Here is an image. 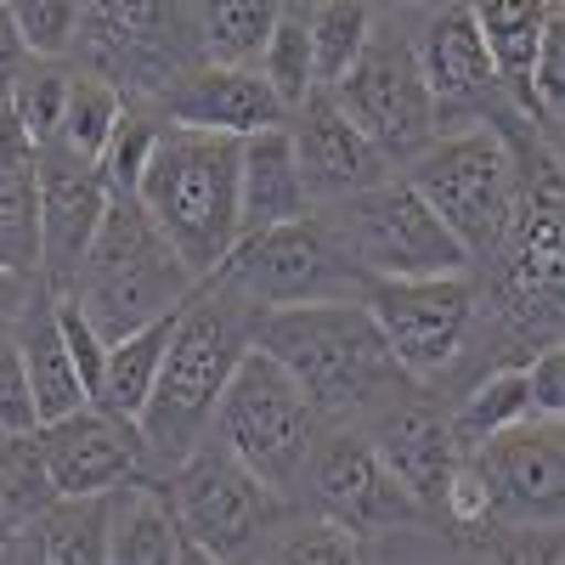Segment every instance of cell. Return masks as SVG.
Listing matches in <instances>:
<instances>
[{
  "instance_id": "obj_1",
  "label": "cell",
  "mask_w": 565,
  "mask_h": 565,
  "mask_svg": "<svg viewBox=\"0 0 565 565\" xmlns=\"http://www.w3.org/2000/svg\"><path fill=\"white\" fill-rule=\"evenodd\" d=\"M255 317H260V306L232 289L226 277H204L181 300L175 334L164 345L159 380L148 391V407L136 413L141 447H148V476H170L210 436L215 402L232 380V367L255 345Z\"/></svg>"
},
{
  "instance_id": "obj_2",
  "label": "cell",
  "mask_w": 565,
  "mask_h": 565,
  "mask_svg": "<svg viewBox=\"0 0 565 565\" xmlns=\"http://www.w3.org/2000/svg\"><path fill=\"white\" fill-rule=\"evenodd\" d=\"M255 345L295 373V385L322 424H362L380 402L413 385L396 367L385 334L373 328L362 295L351 300H295L260 306Z\"/></svg>"
},
{
  "instance_id": "obj_3",
  "label": "cell",
  "mask_w": 565,
  "mask_h": 565,
  "mask_svg": "<svg viewBox=\"0 0 565 565\" xmlns=\"http://www.w3.org/2000/svg\"><path fill=\"white\" fill-rule=\"evenodd\" d=\"M136 199L159 221L186 271L199 282L215 277L226 249L238 244V136L164 125L136 181Z\"/></svg>"
},
{
  "instance_id": "obj_4",
  "label": "cell",
  "mask_w": 565,
  "mask_h": 565,
  "mask_svg": "<svg viewBox=\"0 0 565 565\" xmlns=\"http://www.w3.org/2000/svg\"><path fill=\"white\" fill-rule=\"evenodd\" d=\"M537 136L532 125H458L436 130L402 164L407 186L441 215V226L463 244L469 266H487L509 232L514 186H521V141ZM554 148V141H548Z\"/></svg>"
},
{
  "instance_id": "obj_5",
  "label": "cell",
  "mask_w": 565,
  "mask_h": 565,
  "mask_svg": "<svg viewBox=\"0 0 565 565\" xmlns=\"http://www.w3.org/2000/svg\"><path fill=\"white\" fill-rule=\"evenodd\" d=\"M193 289H199V277L181 266L159 221L141 210L136 193H125V199H108L63 295L79 300V311L97 322L103 340H119L130 328L153 322L159 311L181 306Z\"/></svg>"
},
{
  "instance_id": "obj_6",
  "label": "cell",
  "mask_w": 565,
  "mask_h": 565,
  "mask_svg": "<svg viewBox=\"0 0 565 565\" xmlns=\"http://www.w3.org/2000/svg\"><path fill=\"white\" fill-rule=\"evenodd\" d=\"M210 436L244 469H255L277 498H289V492H300L306 458L322 436V418L306 402V391L295 385V373L277 356H266L260 345H249L215 402Z\"/></svg>"
},
{
  "instance_id": "obj_7",
  "label": "cell",
  "mask_w": 565,
  "mask_h": 565,
  "mask_svg": "<svg viewBox=\"0 0 565 565\" xmlns=\"http://www.w3.org/2000/svg\"><path fill=\"white\" fill-rule=\"evenodd\" d=\"M170 509L181 521L193 559H249L289 514V498H277L255 469H244L215 436H204L164 476Z\"/></svg>"
},
{
  "instance_id": "obj_8",
  "label": "cell",
  "mask_w": 565,
  "mask_h": 565,
  "mask_svg": "<svg viewBox=\"0 0 565 565\" xmlns=\"http://www.w3.org/2000/svg\"><path fill=\"white\" fill-rule=\"evenodd\" d=\"M362 306L407 380L436 385L469 351V334L481 322V277H476V266L424 271V277H367Z\"/></svg>"
},
{
  "instance_id": "obj_9",
  "label": "cell",
  "mask_w": 565,
  "mask_h": 565,
  "mask_svg": "<svg viewBox=\"0 0 565 565\" xmlns=\"http://www.w3.org/2000/svg\"><path fill=\"white\" fill-rule=\"evenodd\" d=\"M334 226L345 260L362 277H424V271H469V255L441 215L424 204L407 175H385L340 204H317Z\"/></svg>"
},
{
  "instance_id": "obj_10",
  "label": "cell",
  "mask_w": 565,
  "mask_h": 565,
  "mask_svg": "<svg viewBox=\"0 0 565 565\" xmlns=\"http://www.w3.org/2000/svg\"><path fill=\"white\" fill-rule=\"evenodd\" d=\"M74 68L103 74L125 97H153V90L199 63V34L186 0H85Z\"/></svg>"
},
{
  "instance_id": "obj_11",
  "label": "cell",
  "mask_w": 565,
  "mask_h": 565,
  "mask_svg": "<svg viewBox=\"0 0 565 565\" xmlns=\"http://www.w3.org/2000/svg\"><path fill=\"white\" fill-rule=\"evenodd\" d=\"M238 295H249L255 306H295V300H351L362 295V271L345 260L334 226L322 210L300 215V221H277L260 232H244L226 249L221 271Z\"/></svg>"
},
{
  "instance_id": "obj_12",
  "label": "cell",
  "mask_w": 565,
  "mask_h": 565,
  "mask_svg": "<svg viewBox=\"0 0 565 565\" xmlns=\"http://www.w3.org/2000/svg\"><path fill=\"white\" fill-rule=\"evenodd\" d=\"M334 103L351 114V125L380 148L391 164H407L424 141L441 130V114H436V97L424 85L418 63H413V45H407V29L402 18H380L362 45V57L328 85Z\"/></svg>"
},
{
  "instance_id": "obj_13",
  "label": "cell",
  "mask_w": 565,
  "mask_h": 565,
  "mask_svg": "<svg viewBox=\"0 0 565 565\" xmlns=\"http://www.w3.org/2000/svg\"><path fill=\"white\" fill-rule=\"evenodd\" d=\"M413 63L424 74L436 97L441 125H526L521 114L509 108V90L492 68V52L476 29V12L469 0H424V7H407L402 18Z\"/></svg>"
},
{
  "instance_id": "obj_14",
  "label": "cell",
  "mask_w": 565,
  "mask_h": 565,
  "mask_svg": "<svg viewBox=\"0 0 565 565\" xmlns=\"http://www.w3.org/2000/svg\"><path fill=\"white\" fill-rule=\"evenodd\" d=\"M300 487L311 492L317 514L351 526L356 537H385L424 521L418 498L385 469V458L362 436V424H322Z\"/></svg>"
},
{
  "instance_id": "obj_15",
  "label": "cell",
  "mask_w": 565,
  "mask_h": 565,
  "mask_svg": "<svg viewBox=\"0 0 565 565\" xmlns=\"http://www.w3.org/2000/svg\"><path fill=\"white\" fill-rule=\"evenodd\" d=\"M463 458L481 469L503 526L559 532V514H565V430H559V418L532 413L521 424H509V430L476 441Z\"/></svg>"
},
{
  "instance_id": "obj_16",
  "label": "cell",
  "mask_w": 565,
  "mask_h": 565,
  "mask_svg": "<svg viewBox=\"0 0 565 565\" xmlns=\"http://www.w3.org/2000/svg\"><path fill=\"white\" fill-rule=\"evenodd\" d=\"M34 193H40V282L45 289H68V277L114 193L97 159L68 153L63 141H40L34 148Z\"/></svg>"
},
{
  "instance_id": "obj_17",
  "label": "cell",
  "mask_w": 565,
  "mask_h": 565,
  "mask_svg": "<svg viewBox=\"0 0 565 565\" xmlns=\"http://www.w3.org/2000/svg\"><path fill=\"white\" fill-rule=\"evenodd\" d=\"M40 458L45 476H52V492H108L130 476H148V447H141L136 418H119L97 402H79L74 413L45 418L40 430Z\"/></svg>"
},
{
  "instance_id": "obj_18",
  "label": "cell",
  "mask_w": 565,
  "mask_h": 565,
  "mask_svg": "<svg viewBox=\"0 0 565 565\" xmlns=\"http://www.w3.org/2000/svg\"><path fill=\"white\" fill-rule=\"evenodd\" d=\"M362 436L373 441V452L385 458L391 476L418 498V509L436 514L452 463L463 458L447 407L436 396H424V385L413 380V385H402L391 402H380V407L362 418Z\"/></svg>"
},
{
  "instance_id": "obj_19",
  "label": "cell",
  "mask_w": 565,
  "mask_h": 565,
  "mask_svg": "<svg viewBox=\"0 0 565 565\" xmlns=\"http://www.w3.org/2000/svg\"><path fill=\"white\" fill-rule=\"evenodd\" d=\"M289 141H295V164H300L311 204H340L362 193V186L396 175V164L351 125V114L334 103L328 85H311L289 108Z\"/></svg>"
},
{
  "instance_id": "obj_20",
  "label": "cell",
  "mask_w": 565,
  "mask_h": 565,
  "mask_svg": "<svg viewBox=\"0 0 565 565\" xmlns=\"http://www.w3.org/2000/svg\"><path fill=\"white\" fill-rule=\"evenodd\" d=\"M164 125H186V130H221V136H249L260 125L289 119V108L277 103V90L260 79L255 63H186L181 74H170L153 97Z\"/></svg>"
},
{
  "instance_id": "obj_21",
  "label": "cell",
  "mask_w": 565,
  "mask_h": 565,
  "mask_svg": "<svg viewBox=\"0 0 565 565\" xmlns=\"http://www.w3.org/2000/svg\"><path fill=\"white\" fill-rule=\"evenodd\" d=\"M317 204L295 164L289 119L238 136V238L260 232V226H277V221H300Z\"/></svg>"
},
{
  "instance_id": "obj_22",
  "label": "cell",
  "mask_w": 565,
  "mask_h": 565,
  "mask_svg": "<svg viewBox=\"0 0 565 565\" xmlns=\"http://www.w3.org/2000/svg\"><path fill=\"white\" fill-rule=\"evenodd\" d=\"M193 559L159 476H130L108 492V565H175Z\"/></svg>"
},
{
  "instance_id": "obj_23",
  "label": "cell",
  "mask_w": 565,
  "mask_h": 565,
  "mask_svg": "<svg viewBox=\"0 0 565 565\" xmlns=\"http://www.w3.org/2000/svg\"><path fill=\"white\" fill-rule=\"evenodd\" d=\"M114 492V487H108ZM108 492H57L34 521L7 543L0 559H45V565H108Z\"/></svg>"
},
{
  "instance_id": "obj_24",
  "label": "cell",
  "mask_w": 565,
  "mask_h": 565,
  "mask_svg": "<svg viewBox=\"0 0 565 565\" xmlns=\"http://www.w3.org/2000/svg\"><path fill=\"white\" fill-rule=\"evenodd\" d=\"M12 340H18V356L29 367V391H34V407H40V424L45 418H57V413H74L79 402H90L85 380H79V367L63 345V328H57V306H52V289H40L29 295L18 328H12Z\"/></svg>"
},
{
  "instance_id": "obj_25",
  "label": "cell",
  "mask_w": 565,
  "mask_h": 565,
  "mask_svg": "<svg viewBox=\"0 0 565 565\" xmlns=\"http://www.w3.org/2000/svg\"><path fill=\"white\" fill-rule=\"evenodd\" d=\"M175 311H181V306H170V311H159L153 322H141V328H130V334L108 340L103 380H97V396H90V402L108 407V413H119V418H136L141 407H148V391H153V380H159L164 345H170V334H175Z\"/></svg>"
},
{
  "instance_id": "obj_26",
  "label": "cell",
  "mask_w": 565,
  "mask_h": 565,
  "mask_svg": "<svg viewBox=\"0 0 565 565\" xmlns=\"http://www.w3.org/2000/svg\"><path fill=\"white\" fill-rule=\"evenodd\" d=\"M469 12H476V29L492 52L503 90L514 97V90L526 85V68L537 57L548 23L559 18V0H469Z\"/></svg>"
},
{
  "instance_id": "obj_27",
  "label": "cell",
  "mask_w": 565,
  "mask_h": 565,
  "mask_svg": "<svg viewBox=\"0 0 565 565\" xmlns=\"http://www.w3.org/2000/svg\"><path fill=\"white\" fill-rule=\"evenodd\" d=\"M537 407H532V391H526V367L521 362H509V367H487V380H476L463 396H458V407H447V418H452V436H458V447L469 452L476 441H487V436H498V430H509V424H521V418H532Z\"/></svg>"
},
{
  "instance_id": "obj_28",
  "label": "cell",
  "mask_w": 565,
  "mask_h": 565,
  "mask_svg": "<svg viewBox=\"0 0 565 565\" xmlns=\"http://www.w3.org/2000/svg\"><path fill=\"white\" fill-rule=\"evenodd\" d=\"M282 0H186L199 52L210 63H255Z\"/></svg>"
},
{
  "instance_id": "obj_29",
  "label": "cell",
  "mask_w": 565,
  "mask_h": 565,
  "mask_svg": "<svg viewBox=\"0 0 565 565\" xmlns=\"http://www.w3.org/2000/svg\"><path fill=\"white\" fill-rule=\"evenodd\" d=\"M306 23H311V74L317 85H334L380 23V0H306Z\"/></svg>"
},
{
  "instance_id": "obj_30",
  "label": "cell",
  "mask_w": 565,
  "mask_h": 565,
  "mask_svg": "<svg viewBox=\"0 0 565 565\" xmlns=\"http://www.w3.org/2000/svg\"><path fill=\"white\" fill-rule=\"evenodd\" d=\"M52 498L57 492H52V476H45V458H40L34 430L29 436H0V554H7V543Z\"/></svg>"
},
{
  "instance_id": "obj_31",
  "label": "cell",
  "mask_w": 565,
  "mask_h": 565,
  "mask_svg": "<svg viewBox=\"0 0 565 565\" xmlns=\"http://www.w3.org/2000/svg\"><path fill=\"white\" fill-rule=\"evenodd\" d=\"M255 68H260V79L277 90L282 108H295L306 90L317 85V74H311V23H306V0H282V7H277Z\"/></svg>"
},
{
  "instance_id": "obj_32",
  "label": "cell",
  "mask_w": 565,
  "mask_h": 565,
  "mask_svg": "<svg viewBox=\"0 0 565 565\" xmlns=\"http://www.w3.org/2000/svg\"><path fill=\"white\" fill-rule=\"evenodd\" d=\"M159 130H164V119L148 97H125V108H119V119H114V130L103 141V153H97V170H103L114 199L136 193L141 170H148V159L159 148Z\"/></svg>"
},
{
  "instance_id": "obj_33",
  "label": "cell",
  "mask_w": 565,
  "mask_h": 565,
  "mask_svg": "<svg viewBox=\"0 0 565 565\" xmlns=\"http://www.w3.org/2000/svg\"><path fill=\"white\" fill-rule=\"evenodd\" d=\"M125 108V90L108 85L103 74H85L68 63V97H63V119H57V141L68 153H85V159H97L103 153V141L114 130Z\"/></svg>"
},
{
  "instance_id": "obj_34",
  "label": "cell",
  "mask_w": 565,
  "mask_h": 565,
  "mask_svg": "<svg viewBox=\"0 0 565 565\" xmlns=\"http://www.w3.org/2000/svg\"><path fill=\"white\" fill-rule=\"evenodd\" d=\"M63 97H68V63H52V57H34L29 74L18 79L12 90V119L29 130V141H57V119H63Z\"/></svg>"
},
{
  "instance_id": "obj_35",
  "label": "cell",
  "mask_w": 565,
  "mask_h": 565,
  "mask_svg": "<svg viewBox=\"0 0 565 565\" xmlns=\"http://www.w3.org/2000/svg\"><path fill=\"white\" fill-rule=\"evenodd\" d=\"M7 12H12V23H18V34L29 40L34 57L68 63L74 40H79L85 0H7Z\"/></svg>"
},
{
  "instance_id": "obj_36",
  "label": "cell",
  "mask_w": 565,
  "mask_h": 565,
  "mask_svg": "<svg viewBox=\"0 0 565 565\" xmlns=\"http://www.w3.org/2000/svg\"><path fill=\"white\" fill-rule=\"evenodd\" d=\"M277 532H282V543L271 548H260V554H271V559H328V565H345V559H362L367 548V537H356L351 526H340V521H328V514H317V521H300V526H282L277 521Z\"/></svg>"
},
{
  "instance_id": "obj_37",
  "label": "cell",
  "mask_w": 565,
  "mask_h": 565,
  "mask_svg": "<svg viewBox=\"0 0 565 565\" xmlns=\"http://www.w3.org/2000/svg\"><path fill=\"white\" fill-rule=\"evenodd\" d=\"M29 430H40L29 367L18 356V340H0V436H29Z\"/></svg>"
},
{
  "instance_id": "obj_38",
  "label": "cell",
  "mask_w": 565,
  "mask_h": 565,
  "mask_svg": "<svg viewBox=\"0 0 565 565\" xmlns=\"http://www.w3.org/2000/svg\"><path fill=\"white\" fill-rule=\"evenodd\" d=\"M521 367H526L532 407L548 413V418H559V413H565V356H559V345H554V340L537 345V356H526Z\"/></svg>"
},
{
  "instance_id": "obj_39",
  "label": "cell",
  "mask_w": 565,
  "mask_h": 565,
  "mask_svg": "<svg viewBox=\"0 0 565 565\" xmlns=\"http://www.w3.org/2000/svg\"><path fill=\"white\" fill-rule=\"evenodd\" d=\"M29 63H34V52H29V40L18 34L12 12L0 7V103H12V90H18V79L29 74Z\"/></svg>"
},
{
  "instance_id": "obj_40",
  "label": "cell",
  "mask_w": 565,
  "mask_h": 565,
  "mask_svg": "<svg viewBox=\"0 0 565 565\" xmlns=\"http://www.w3.org/2000/svg\"><path fill=\"white\" fill-rule=\"evenodd\" d=\"M34 289H40V277H23L12 266H0V340H12V328H18V317H23Z\"/></svg>"
},
{
  "instance_id": "obj_41",
  "label": "cell",
  "mask_w": 565,
  "mask_h": 565,
  "mask_svg": "<svg viewBox=\"0 0 565 565\" xmlns=\"http://www.w3.org/2000/svg\"><path fill=\"white\" fill-rule=\"evenodd\" d=\"M380 7H396V12H407V7H424V0H380Z\"/></svg>"
},
{
  "instance_id": "obj_42",
  "label": "cell",
  "mask_w": 565,
  "mask_h": 565,
  "mask_svg": "<svg viewBox=\"0 0 565 565\" xmlns=\"http://www.w3.org/2000/svg\"><path fill=\"white\" fill-rule=\"evenodd\" d=\"M0 7H7V0H0Z\"/></svg>"
}]
</instances>
